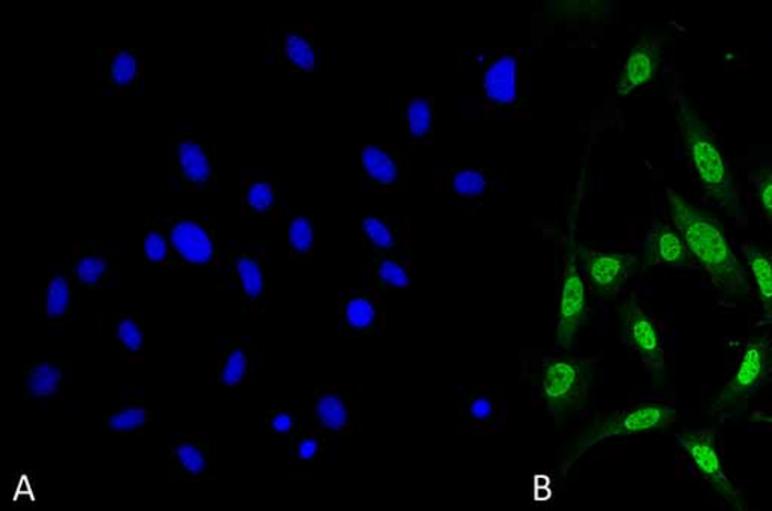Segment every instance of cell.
Returning <instances> with one entry per match:
<instances>
[{
  "label": "cell",
  "mask_w": 772,
  "mask_h": 511,
  "mask_svg": "<svg viewBox=\"0 0 772 511\" xmlns=\"http://www.w3.org/2000/svg\"><path fill=\"white\" fill-rule=\"evenodd\" d=\"M667 199L676 230L693 259L704 268L717 289L729 300L749 296V276L735 256L722 225L675 191L667 192Z\"/></svg>",
  "instance_id": "obj_1"
},
{
  "label": "cell",
  "mask_w": 772,
  "mask_h": 511,
  "mask_svg": "<svg viewBox=\"0 0 772 511\" xmlns=\"http://www.w3.org/2000/svg\"><path fill=\"white\" fill-rule=\"evenodd\" d=\"M679 126L686 154L706 195L725 208L727 215L741 218L743 215L741 198L732 174L727 167L725 155L709 127L697 116L686 98L679 104Z\"/></svg>",
  "instance_id": "obj_2"
},
{
  "label": "cell",
  "mask_w": 772,
  "mask_h": 511,
  "mask_svg": "<svg viewBox=\"0 0 772 511\" xmlns=\"http://www.w3.org/2000/svg\"><path fill=\"white\" fill-rule=\"evenodd\" d=\"M677 418L676 409L664 402H644L635 404L622 412H616L591 425L579 441L577 456L594 447V445L610 439V437L640 435L653 431L672 427ZM572 460V461H574Z\"/></svg>",
  "instance_id": "obj_3"
},
{
  "label": "cell",
  "mask_w": 772,
  "mask_h": 511,
  "mask_svg": "<svg viewBox=\"0 0 772 511\" xmlns=\"http://www.w3.org/2000/svg\"><path fill=\"white\" fill-rule=\"evenodd\" d=\"M590 385V359L553 358L543 363L541 395L551 414H562L567 409L579 406Z\"/></svg>",
  "instance_id": "obj_4"
},
{
  "label": "cell",
  "mask_w": 772,
  "mask_h": 511,
  "mask_svg": "<svg viewBox=\"0 0 772 511\" xmlns=\"http://www.w3.org/2000/svg\"><path fill=\"white\" fill-rule=\"evenodd\" d=\"M682 449L696 466L697 472L705 478L713 488L721 494L729 504L741 507L739 494L733 482L722 469L720 453H718L717 439L713 432L685 431L677 435Z\"/></svg>",
  "instance_id": "obj_5"
},
{
  "label": "cell",
  "mask_w": 772,
  "mask_h": 511,
  "mask_svg": "<svg viewBox=\"0 0 772 511\" xmlns=\"http://www.w3.org/2000/svg\"><path fill=\"white\" fill-rule=\"evenodd\" d=\"M565 273H563L562 296H559L557 345L569 349L577 337L579 326L587 317L586 284L578 271L577 252L574 243L569 244Z\"/></svg>",
  "instance_id": "obj_6"
},
{
  "label": "cell",
  "mask_w": 772,
  "mask_h": 511,
  "mask_svg": "<svg viewBox=\"0 0 772 511\" xmlns=\"http://www.w3.org/2000/svg\"><path fill=\"white\" fill-rule=\"evenodd\" d=\"M770 368V341L765 338L746 341L737 371H735L730 382L722 388L717 402H715V407L733 406L753 394L755 388L761 385L763 379L766 378Z\"/></svg>",
  "instance_id": "obj_7"
},
{
  "label": "cell",
  "mask_w": 772,
  "mask_h": 511,
  "mask_svg": "<svg viewBox=\"0 0 772 511\" xmlns=\"http://www.w3.org/2000/svg\"><path fill=\"white\" fill-rule=\"evenodd\" d=\"M620 323L623 337L634 347L644 366L661 376L665 370V357L660 330L643 308L634 300H628L620 306Z\"/></svg>",
  "instance_id": "obj_8"
},
{
  "label": "cell",
  "mask_w": 772,
  "mask_h": 511,
  "mask_svg": "<svg viewBox=\"0 0 772 511\" xmlns=\"http://www.w3.org/2000/svg\"><path fill=\"white\" fill-rule=\"evenodd\" d=\"M579 257L586 265L588 281L591 289L599 296H616L629 278L634 275L639 259L634 253H608L596 252L590 249L579 248Z\"/></svg>",
  "instance_id": "obj_9"
},
{
  "label": "cell",
  "mask_w": 772,
  "mask_h": 511,
  "mask_svg": "<svg viewBox=\"0 0 772 511\" xmlns=\"http://www.w3.org/2000/svg\"><path fill=\"white\" fill-rule=\"evenodd\" d=\"M661 64V48L653 41L643 39L629 52L620 72L616 89L619 96H629L655 79Z\"/></svg>",
  "instance_id": "obj_10"
},
{
  "label": "cell",
  "mask_w": 772,
  "mask_h": 511,
  "mask_svg": "<svg viewBox=\"0 0 772 511\" xmlns=\"http://www.w3.org/2000/svg\"><path fill=\"white\" fill-rule=\"evenodd\" d=\"M170 239L175 252L187 263L207 264L214 260V236L199 220H177L171 227Z\"/></svg>",
  "instance_id": "obj_11"
},
{
  "label": "cell",
  "mask_w": 772,
  "mask_h": 511,
  "mask_svg": "<svg viewBox=\"0 0 772 511\" xmlns=\"http://www.w3.org/2000/svg\"><path fill=\"white\" fill-rule=\"evenodd\" d=\"M174 170L186 186L199 187L208 183L214 173L211 157L206 146L195 139H183L174 146Z\"/></svg>",
  "instance_id": "obj_12"
},
{
  "label": "cell",
  "mask_w": 772,
  "mask_h": 511,
  "mask_svg": "<svg viewBox=\"0 0 772 511\" xmlns=\"http://www.w3.org/2000/svg\"><path fill=\"white\" fill-rule=\"evenodd\" d=\"M649 259L670 265V268H689L693 257L686 248L681 232L668 224L655 222L648 240Z\"/></svg>",
  "instance_id": "obj_13"
},
{
  "label": "cell",
  "mask_w": 772,
  "mask_h": 511,
  "mask_svg": "<svg viewBox=\"0 0 772 511\" xmlns=\"http://www.w3.org/2000/svg\"><path fill=\"white\" fill-rule=\"evenodd\" d=\"M518 64L513 56H501L485 75L486 96L496 104L509 105L517 100Z\"/></svg>",
  "instance_id": "obj_14"
},
{
  "label": "cell",
  "mask_w": 772,
  "mask_h": 511,
  "mask_svg": "<svg viewBox=\"0 0 772 511\" xmlns=\"http://www.w3.org/2000/svg\"><path fill=\"white\" fill-rule=\"evenodd\" d=\"M743 256L762 302L763 317L772 322V253L750 243L743 249Z\"/></svg>",
  "instance_id": "obj_15"
},
{
  "label": "cell",
  "mask_w": 772,
  "mask_h": 511,
  "mask_svg": "<svg viewBox=\"0 0 772 511\" xmlns=\"http://www.w3.org/2000/svg\"><path fill=\"white\" fill-rule=\"evenodd\" d=\"M105 75L110 88L126 91L138 84L141 77V61L129 51L110 52Z\"/></svg>",
  "instance_id": "obj_16"
},
{
  "label": "cell",
  "mask_w": 772,
  "mask_h": 511,
  "mask_svg": "<svg viewBox=\"0 0 772 511\" xmlns=\"http://www.w3.org/2000/svg\"><path fill=\"white\" fill-rule=\"evenodd\" d=\"M235 268L244 297L251 304H257L264 292V271L261 260L254 253H242L237 257Z\"/></svg>",
  "instance_id": "obj_17"
},
{
  "label": "cell",
  "mask_w": 772,
  "mask_h": 511,
  "mask_svg": "<svg viewBox=\"0 0 772 511\" xmlns=\"http://www.w3.org/2000/svg\"><path fill=\"white\" fill-rule=\"evenodd\" d=\"M361 159L363 170H366V173L369 174L376 183L390 186V184L395 183V180H398V165H395L394 159H392L385 150H382L381 146H363Z\"/></svg>",
  "instance_id": "obj_18"
},
{
  "label": "cell",
  "mask_w": 772,
  "mask_h": 511,
  "mask_svg": "<svg viewBox=\"0 0 772 511\" xmlns=\"http://www.w3.org/2000/svg\"><path fill=\"white\" fill-rule=\"evenodd\" d=\"M316 415L318 423L330 432H342L349 425V412L340 395L328 392L317 400Z\"/></svg>",
  "instance_id": "obj_19"
},
{
  "label": "cell",
  "mask_w": 772,
  "mask_h": 511,
  "mask_svg": "<svg viewBox=\"0 0 772 511\" xmlns=\"http://www.w3.org/2000/svg\"><path fill=\"white\" fill-rule=\"evenodd\" d=\"M61 382H63V373L59 368L46 362L32 368L28 374L26 385L28 391L35 399H47L58 392Z\"/></svg>",
  "instance_id": "obj_20"
},
{
  "label": "cell",
  "mask_w": 772,
  "mask_h": 511,
  "mask_svg": "<svg viewBox=\"0 0 772 511\" xmlns=\"http://www.w3.org/2000/svg\"><path fill=\"white\" fill-rule=\"evenodd\" d=\"M284 55L293 67L313 72L316 67V51L312 41L300 32H290L284 40Z\"/></svg>",
  "instance_id": "obj_21"
},
{
  "label": "cell",
  "mask_w": 772,
  "mask_h": 511,
  "mask_svg": "<svg viewBox=\"0 0 772 511\" xmlns=\"http://www.w3.org/2000/svg\"><path fill=\"white\" fill-rule=\"evenodd\" d=\"M174 464L191 478L202 477L207 471V456L198 445L182 443L174 448Z\"/></svg>",
  "instance_id": "obj_22"
},
{
  "label": "cell",
  "mask_w": 772,
  "mask_h": 511,
  "mask_svg": "<svg viewBox=\"0 0 772 511\" xmlns=\"http://www.w3.org/2000/svg\"><path fill=\"white\" fill-rule=\"evenodd\" d=\"M69 301H72V289H69L68 278L64 273H58L52 278L48 284L44 309L51 318L63 317L67 313Z\"/></svg>",
  "instance_id": "obj_23"
},
{
  "label": "cell",
  "mask_w": 772,
  "mask_h": 511,
  "mask_svg": "<svg viewBox=\"0 0 772 511\" xmlns=\"http://www.w3.org/2000/svg\"><path fill=\"white\" fill-rule=\"evenodd\" d=\"M244 202L252 211L268 215L276 207V191L265 180H255L244 191Z\"/></svg>",
  "instance_id": "obj_24"
},
{
  "label": "cell",
  "mask_w": 772,
  "mask_h": 511,
  "mask_svg": "<svg viewBox=\"0 0 772 511\" xmlns=\"http://www.w3.org/2000/svg\"><path fill=\"white\" fill-rule=\"evenodd\" d=\"M289 243L294 257H308L314 248V228L312 220L300 216L294 218L289 228Z\"/></svg>",
  "instance_id": "obj_25"
},
{
  "label": "cell",
  "mask_w": 772,
  "mask_h": 511,
  "mask_svg": "<svg viewBox=\"0 0 772 511\" xmlns=\"http://www.w3.org/2000/svg\"><path fill=\"white\" fill-rule=\"evenodd\" d=\"M376 316H378L376 306L369 297H352L346 304L345 317L350 328L358 330L369 329L374 325Z\"/></svg>",
  "instance_id": "obj_26"
},
{
  "label": "cell",
  "mask_w": 772,
  "mask_h": 511,
  "mask_svg": "<svg viewBox=\"0 0 772 511\" xmlns=\"http://www.w3.org/2000/svg\"><path fill=\"white\" fill-rule=\"evenodd\" d=\"M248 367L247 351L240 349V347L232 349L226 361H224L222 368H220V383L228 388L240 385L247 378Z\"/></svg>",
  "instance_id": "obj_27"
},
{
  "label": "cell",
  "mask_w": 772,
  "mask_h": 511,
  "mask_svg": "<svg viewBox=\"0 0 772 511\" xmlns=\"http://www.w3.org/2000/svg\"><path fill=\"white\" fill-rule=\"evenodd\" d=\"M117 338L130 355H139L144 349V326L137 317L122 318L117 326Z\"/></svg>",
  "instance_id": "obj_28"
},
{
  "label": "cell",
  "mask_w": 772,
  "mask_h": 511,
  "mask_svg": "<svg viewBox=\"0 0 772 511\" xmlns=\"http://www.w3.org/2000/svg\"><path fill=\"white\" fill-rule=\"evenodd\" d=\"M149 411L144 407L129 406L122 407L120 411L113 412L109 416L108 425L113 432H133L144 427L149 421Z\"/></svg>",
  "instance_id": "obj_29"
},
{
  "label": "cell",
  "mask_w": 772,
  "mask_h": 511,
  "mask_svg": "<svg viewBox=\"0 0 772 511\" xmlns=\"http://www.w3.org/2000/svg\"><path fill=\"white\" fill-rule=\"evenodd\" d=\"M407 124L414 138H424L432 129V106L426 98H414L407 106Z\"/></svg>",
  "instance_id": "obj_30"
},
{
  "label": "cell",
  "mask_w": 772,
  "mask_h": 511,
  "mask_svg": "<svg viewBox=\"0 0 772 511\" xmlns=\"http://www.w3.org/2000/svg\"><path fill=\"white\" fill-rule=\"evenodd\" d=\"M453 189L464 198H479L488 189V180L479 171H459L453 178Z\"/></svg>",
  "instance_id": "obj_31"
},
{
  "label": "cell",
  "mask_w": 772,
  "mask_h": 511,
  "mask_svg": "<svg viewBox=\"0 0 772 511\" xmlns=\"http://www.w3.org/2000/svg\"><path fill=\"white\" fill-rule=\"evenodd\" d=\"M109 263L104 257L87 256L77 261L76 276L85 285H97L108 273Z\"/></svg>",
  "instance_id": "obj_32"
},
{
  "label": "cell",
  "mask_w": 772,
  "mask_h": 511,
  "mask_svg": "<svg viewBox=\"0 0 772 511\" xmlns=\"http://www.w3.org/2000/svg\"><path fill=\"white\" fill-rule=\"evenodd\" d=\"M362 231L363 235L369 237V240L374 244V247L387 249V251L388 249H392V247H394V237H392V232L390 228H388V225L382 222L381 219L373 218V216H369V218L363 219Z\"/></svg>",
  "instance_id": "obj_33"
},
{
  "label": "cell",
  "mask_w": 772,
  "mask_h": 511,
  "mask_svg": "<svg viewBox=\"0 0 772 511\" xmlns=\"http://www.w3.org/2000/svg\"><path fill=\"white\" fill-rule=\"evenodd\" d=\"M379 278L390 287L404 289L411 284L410 273L398 261L383 260L379 265Z\"/></svg>",
  "instance_id": "obj_34"
},
{
  "label": "cell",
  "mask_w": 772,
  "mask_h": 511,
  "mask_svg": "<svg viewBox=\"0 0 772 511\" xmlns=\"http://www.w3.org/2000/svg\"><path fill=\"white\" fill-rule=\"evenodd\" d=\"M165 235L161 230H151L144 241V251L146 260L151 263H163L166 261L170 247H167Z\"/></svg>",
  "instance_id": "obj_35"
},
{
  "label": "cell",
  "mask_w": 772,
  "mask_h": 511,
  "mask_svg": "<svg viewBox=\"0 0 772 511\" xmlns=\"http://www.w3.org/2000/svg\"><path fill=\"white\" fill-rule=\"evenodd\" d=\"M755 198L759 206L772 220V170H763L755 182Z\"/></svg>",
  "instance_id": "obj_36"
},
{
  "label": "cell",
  "mask_w": 772,
  "mask_h": 511,
  "mask_svg": "<svg viewBox=\"0 0 772 511\" xmlns=\"http://www.w3.org/2000/svg\"><path fill=\"white\" fill-rule=\"evenodd\" d=\"M294 418L287 412H278V414L272 415L269 420V427L272 432L280 433V435H285L294 428Z\"/></svg>",
  "instance_id": "obj_37"
},
{
  "label": "cell",
  "mask_w": 772,
  "mask_h": 511,
  "mask_svg": "<svg viewBox=\"0 0 772 511\" xmlns=\"http://www.w3.org/2000/svg\"><path fill=\"white\" fill-rule=\"evenodd\" d=\"M296 449L297 457H300L301 460H313L318 452H320V443H318L316 437H306V439L297 444Z\"/></svg>",
  "instance_id": "obj_38"
},
{
  "label": "cell",
  "mask_w": 772,
  "mask_h": 511,
  "mask_svg": "<svg viewBox=\"0 0 772 511\" xmlns=\"http://www.w3.org/2000/svg\"><path fill=\"white\" fill-rule=\"evenodd\" d=\"M492 412V403H490L488 399H485V396H480V399L474 400L471 406H469V414H471L472 418L479 421L490 418Z\"/></svg>",
  "instance_id": "obj_39"
},
{
  "label": "cell",
  "mask_w": 772,
  "mask_h": 511,
  "mask_svg": "<svg viewBox=\"0 0 772 511\" xmlns=\"http://www.w3.org/2000/svg\"><path fill=\"white\" fill-rule=\"evenodd\" d=\"M753 420L758 421V423H765L768 425H771L772 427V415H763L759 414V412H754Z\"/></svg>",
  "instance_id": "obj_40"
}]
</instances>
